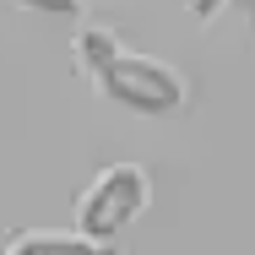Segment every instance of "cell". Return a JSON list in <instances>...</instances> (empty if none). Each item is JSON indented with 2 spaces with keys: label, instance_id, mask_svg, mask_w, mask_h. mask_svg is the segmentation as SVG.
Wrapping results in <instances>:
<instances>
[{
  "label": "cell",
  "instance_id": "4",
  "mask_svg": "<svg viewBox=\"0 0 255 255\" xmlns=\"http://www.w3.org/2000/svg\"><path fill=\"white\" fill-rule=\"evenodd\" d=\"M114 54H120V38H114L109 27H98V22H82V27H76V38H71V60H76L82 76H103Z\"/></svg>",
  "mask_w": 255,
  "mask_h": 255
},
{
  "label": "cell",
  "instance_id": "6",
  "mask_svg": "<svg viewBox=\"0 0 255 255\" xmlns=\"http://www.w3.org/2000/svg\"><path fill=\"white\" fill-rule=\"evenodd\" d=\"M0 255H11V250H0Z\"/></svg>",
  "mask_w": 255,
  "mask_h": 255
},
{
  "label": "cell",
  "instance_id": "2",
  "mask_svg": "<svg viewBox=\"0 0 255 255\" xmlns=\"http://www.w3.org/2000/svg\"><path fill=\"white\" fill-rule=\"evenodd\" d=\"M98 87L120 103V109L147 114V120L174 114L179 103L190 98L179 65H168V60H157V54H130V49H120L114 60H109V71L98 76Z\"/></svg>",
  "mask_w": 255,
  "mask_h": 255
},
{
  "label": "cell",
  "instance_id": "3",
  "mask_svg": "<svg viewBox=\"0 0 255 255\" xmlns=\"http://www.w3.org/2000/svg\"><path fill=\"white\" fill-rule=\"evenodd\" d=\"M11 255H120V245L93 239L82 228H22L11 239Z\"/></svg>",
  "mask_w": 255,
  "mask_h": 255
},
{
  "label": "cell",
  "instance_id": "1",
  "mask_svg": "<svg viewBox=\"0 0 255 255\" xmlns=\"http://www.w3.org/2000/svg\"><path fill=\"white\" fill-rule=\"evenodd\" d=\"M152 201V179L136 163H109L93 174V185H82L76 196V228L93 239H120Z\"/></svg>",
  "mask_w": 255,
  "mask_h": 255
},
{
  "label": "cell",
  "instance_id": "5",
  "mask_svg": "<svg viewBox=\"0 0 255 255\" xmlns=\"http://www.w3.org/2000/svg\"><path fill=\"white\" fill-rule=\"evenodd\" d=\"M16 5L44 11V16H76V11H82V0H16Z\"/></svg>",
  "mask_w": 255,
  "mask_h": 255
}]
</instances>
